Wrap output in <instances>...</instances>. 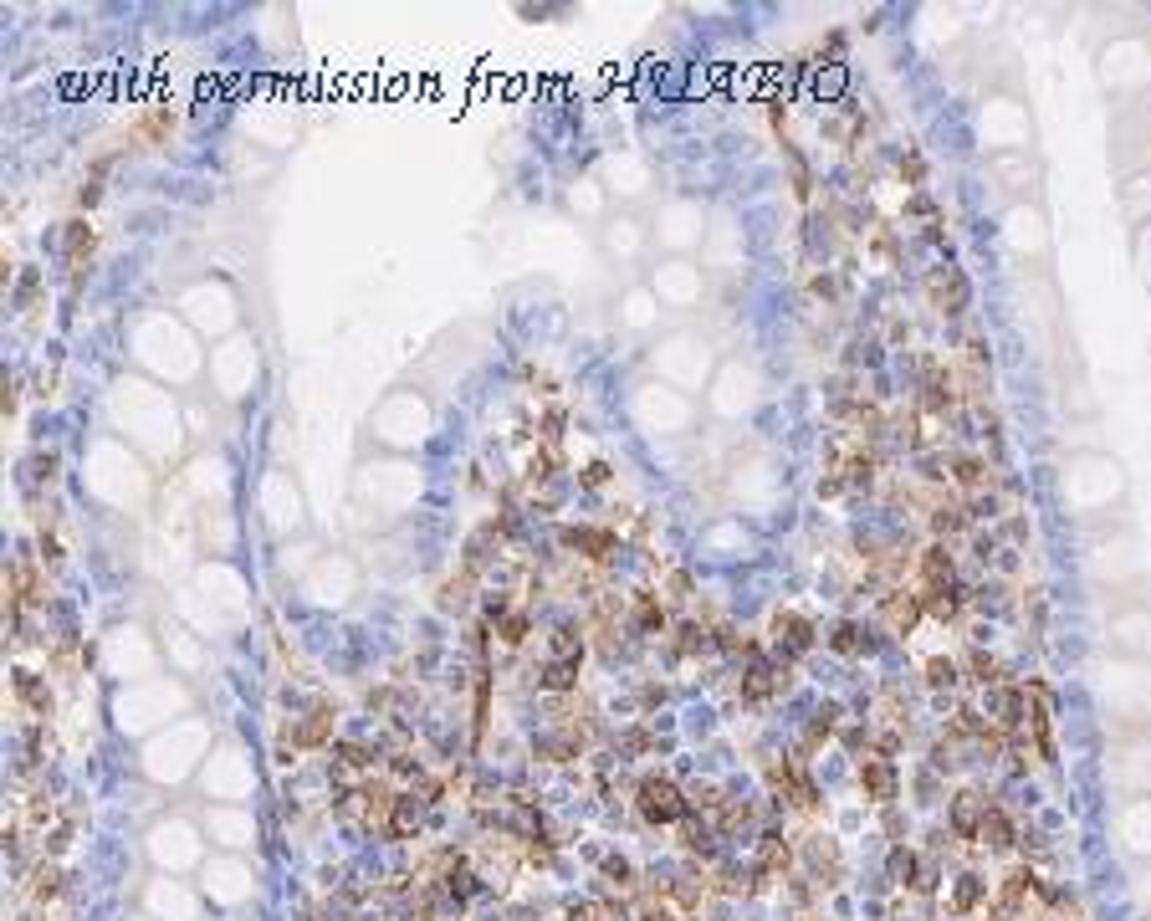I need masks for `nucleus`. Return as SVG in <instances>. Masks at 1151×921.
<instances>
[{"label":"nucleus","instance_id":"nucleus-7","mask_svg":"<svg viewBox=\"0 0 1151 921\" xmlns=\"http://www.w3.org/2000/svg\"><path fill=\"white\" fill-rule=\"evenodd\" d=\"M926 297H932V307L942 318H957L967 307V277L957 267H937L932 277H926Z\"/></svg>","mask_w":1151,"mask_h":921},{"label":"nucleus","instance_id":"nucleus-10","mask_svg":"<svg viewBox=\"0 0 1151 921\" xmlns=\"http://www.w3.org/2000/svg\"><path fill=\"white\" fill-rule=\"evenodd\" d=\"M1029 722V686H998L993 691V727L998 732H1018Z\"/></svg>","mask_w":1151,"mask_h":921},{"label":"nucleus","instance_id":"nucleus-12","mask_svg":"<svg viewBox=\"0 0 1151 921\" xmlns=\"http://www.w3.org/2000/svg\"><path fill=\"white\" fill-rule=\"evenodd\" d=\"M804 860H809V870H814L819 886H839V875H845V865H839V845L824 840V835L804 840Z\"/></svg>","mask_w":1151,"mask_h":921},{"label":"nucleus","instance_id":"nucleus-40","mask_svg":"<svg viewBox=\"0 0 1151 921\" xmlns=\"http://www.w3.org/2000/svg\"><path fill=\"white\" fill-rule=\"evenodd\" d=\"M952 681H957V666L947 655H932V661H926V686H952Z\"/></svg>","mask_w":1151,"mask_h":921},{"label":"nucleus","instance_id":"nucleus-24","mask_svg":"<svg viewBox=\"0 0 1151 921\" xmlns=\"http://www.w3.org/2000/svg\"><path fill=\"white\" fill-rule=\"evenodd\" d=\"M573 686H579V661H558L553 655L538 671V691H573Z\"/></svg>","mask_w":1151,"mask_h":921},{"label":"nucleus","instance_id":"nucleus-47","mask_svg":"<svg viewBox=\"0 0 1151 921\" xmlns=\"http://www.w3.org/2000/svg\"><path fill=\"white\" fill-rule=\"evenodd\" d=\"M563 921H599V911H594V906H568Z\"/></svg>","mask_w":1151,"mask_h":921},{"label":"nucleus","instance_id":"nucleus-6","mask_svg":"<svg viewBox=\"0 0 1151 921\" xmlns=\"http://www.w3.org/2000/svg\"><path fill=\"white\" fill-rule=\"evenodd\" d=\"M558 543H563L573 558H584V563H604V558L619 548L614 528H594V522H579V528H558Z\"/></svg>","mask_w":1151,"mask_h":921},{"label":"nucleus","instance_id":"nucleus-25","mask_svg":"<svg viewBox=\"0 0 1151 921\" xmlns=\"http://www.w3.org/2000/svg\"><path fill=\"white\" fill-rule=\"evenodd\" d=\"M752 824H758V809L742 804V799H727L717 809V829H722V835H742V829H752Z\"/></svg>","mask_w":1151,"mask_h":921},{"label":"nucleus","instance_id":"nucleus-9","mask_svg":"<svg viewBox=\"0 0 1151 921\" xmlns=\"http://www.w3.org/2000/svg\"><path fill=\"white\" fill-rule=\"evenodd\" d=\"M579 753H584L579 722H563V727H553V732H543V737L533 742V758H543V763H573Z\"/></svg>","mask_w":1151,"mask_h":921},{"label":"nucleus","instance_id":"nucleus-43","mask_svg":"<svg viewBox=\"0 0 1151 921\" xmlns=\"http://www.w3.org/2000/svg\"><path fill=\"white\" fill-rule=\"evenodd\" d=\"M527 476H533V481H548V476H553V451H538L533 461H527Z\"/></svg>","mask_w":1151,"mask_h":921},{"label":"nucleus","instance_id":"nucleus-11","mask_svg":"<svg viewBox=\"0 0 1151 921\" xmlns=\"http://www.w3.org/2000/svg\"><path fill=\"white\" fill-rule=\"evenodd\" d=\"M880 620L891 625V635H911L916 620H921V599L906 594V589H891V594L880 599Z\"/></svg>","mask_w":1151,"mask_h":921},{"label":"nucleus","instance_id":"nucleus-15","mask_svg":"<svg viewBox=\"0 0 1151 921\" xmlns=\"http://www.w3.org/2000/svg\"><path fill=\"white\" fill-rule=\"evenodd\" d=\"M947 466H952V481H957V487H967V492H983V487H993V471H988V461H983V456H967V451H957Z\"/></svg>","mask_w":1151,"mask_h":921},{"label":"nucleus","instance_id":"nucleus-46","mask_svg":"<svg viewBox=\"0 0 1151 921\" xmlns=\"http://www.w3.org/2000/svg\"><path fill=\"white\" fill-rule=\"evenodd\" d=\"M671 599H676V604L691 599V579H686V574H671Z\"/></svg>","mask_w":1151,"mask_h":921},{"label":"nucleus","instance_id":"nucleus-2","mask_svg":"<svg viewBox=\"0 0 1151 921\" xmlns=\"http://www.w3.org/2000/svg\"><path fill=\"white\" fill-rule=\"evenodd\" d=\"M916 374H921V384H916V410L947 420V415L957 410V379L947 374V364H937L932 354H921V359H916Z\"/></svg>","mask_w":1151,"mask_h":921},{"label":"nucleus","instance_id":"nucleus-32","mask_svg":"<svg viewBox=\"0 0 1151 921\" xmlns=\"http://www.w3.org/2000/svg\"><path fill=\"white\" fill-rule=\"evenodd\" d=\"M497 635H502V645H522L527 635H533V620H527V614L522 609H512V614H502V620H497Z\"/></svg>","mask_w":1151,"mask_h":921},{"label":"nucleus","instance_id":"nucleus-19","mask_svg":"<svg viewBox=\"0 0 1151 921\" xmlns=\"http://www.w3.org/2000/svg\"><path fill=\"white\" fill-rule=\"evenodd\" d=\"M921 599V614H932V620L937 625H947V620H957V614H962V589L952 584V589H937V594H916Z\"/></svg>","mask_w":1151,"mask_h":921},{"label":"nucleus","instance_id":"nucleus-1","mask_svg":"<svg viewBox=\"0 0 1151 921\" xmlns=\"http://www.w3.org/2000/svg\"><path fill=\"white\" fill-rule=\"evenodd\" d=\"M635 809H640L645 824H681V819L691 814V799H686L681 783L650 773V778H640V788H635Z\"/></svg>","mask_w":1151,"mask_h":921},{"label":"nucleus","instance_id":"nucleus-34","mask_svg":"<svg viewBox=\"0 0 1151 921\" xmlns=\"http://www.w3.org/2000/svg\"><path fill=\"white\" fill-rule=\"evenodd\" d=\"M579 650H584L579 625H558L553 630V655H558V661H579Z\"/></svg>","mask_w":1151,"mask_h":921},{"label":"nucleus","instance_id":"nucleus-22","mask_svg":"<svg viewBox=\"0 0 1151 921\" xmlns=\"http://www.w3.org/2000/svg\"><path fill=\"white\" fill-rule=\"evenodd\" d=\"M829 650H834V655H865V650H870V635H865V625H855V620H839V625H834V635H829Z\"/></svg>","mask_w":1151,"mask_h":921},{"label":"nucleus","instance_id":"nucleus-42","mask_svg":"<svg viewBox=\"0 0 1151 921\" xmlns=\"http://www.w3.org/2000/svg\"><path fill=\"white\" fill-rule=\"evenodd\" d=\"M901 180H906V185H916V190H921V180H926V159H921L916 149L901 159Z\"/></svg>","mask_w":1151,"mask_h":921},{"label":"nucleus","instance_id":"nucleus-27","mask_svg":"<svg viewBox=\"0 0 1151 921\" xmlns=\"http://www.w3.org/2000/svg\"><path fill=\"white\" fill-rule=\"evenodd\" d=\"M16 696L26 701V707H31L36 717H52V691L41 686V681H36L31 671H21V676H16Z\"/></svg>","mask_w":1151,"mask_h":921},{"label":"nucleus","instance_id":"nucleus-36","mask_svg":"<svg viewBox=\"0 0 1151 921\" xmlns=\"http://www.w3.org/2000/svg\"><path fill=\"white\" fill-rule=\"evenodd\" d=\"M604 881L619 886V891H630V886H635V865H630L625 855H609V860H604Z\"/></svg>","mask_w":1151,"mask_h":921},{"label":"nucleus","instance_id":"nucleus-41","mask_svg":"<svg viewBox=\"0 0 1151 921\" xmlns=\"http://www.w3.org/2000/svg\"><path fill=\"white\" fill-rule=\"evenodd\" d=\"M31 891H36V901H52V896L62 891V875H57L52 865H47V870H36V886H31Z\"/></svg>","mask_w":1151,"mask_h":921},{"label":"nucleus","instance_id":"nucleus-18","mask_svg":"<svg viewBox=\"0 0 1151 921\" xmlns=\"http://www.w3.org/2000/svg\"><path fill=\"white\" fill-rule=\"evenodd\" d=\"M967 502H957V497H937L932 502V528H937V538H952V533H962L967 528Z\"/></svg>","mask_w":1151,"mask_h":921},{"label":"nucleus","instance_id":"nucleus-28","mask_svg":"<svg viewBox=\"0 0 1151 921\" xmlns=\"http://www.w3.org/2000/svg\"><path fill=\"white\" fill-rule=\"evenodd\" d=\"M681 850L686 855H717V840H712V829H706L701 819H681Z\"/></svg>","mask_w":1151,"mask_h":921},{"label":"nucleus","instance_id":"nucleus-16","mask_svg":"<svg viewBox=\"0 0 1151 921\" xmlns=\"http://www.w3.org/2000/svg\"><path fill=\"white\" fill-rule=\"evenodd\" d=\"M328 732H333V712H328V707H313V712H307V717L292 727V748H323Z\"/></svg>","mask_w":1151,"mask_h":921},{"label":"nucleus","instance_id":"nucleus-3","mask_svg":"<svg viewBox=\"0 0 1151 921\" xmlns=\"http://www.w3.org/2000/svg\"><path fill=\"white\" fill-rule=\"evenodd\" d=\"M768 635H773V650H778V661H799V655L814 650V620L799 609H773V620H768Z\"/></svg>","mask_w":1151,"mask_h":921},{"label":"nucleus","instance_id":"nucleus-31","mask_svg":"<svg viewBox=\"0 0 1151 921\" xmlns=\"http://www.w3.org/2000/svg\"><path fill=\"white\" fill-rule=\"evenodd\" d=\"M834 722H839V707H834V701H824V707L814 712V722L804 727V753H809V748H819V742L834 732Z\"/></svg>","mask_w":1151,"mask_h":921},{"label":"nucleus","instance_id":"nucleus-8","mask_svg":"<svg viewBox=\"0 0 1151 921\" xmlns=\"http://www.w3.org/2000/svg\"><path fill=\"white\" fill-rule=\"evenodd\" d=\"M896 788H901V778H896V763L891 758H865L860 763V794L870 799V804H896Z\"/></svg>","mask_w":1151,"mask_h":921},{"label":"nucleus","instance_id":"nucleus-13","mask_svg":"<svg viewBox=\"0 0 1151 921\" xmlns=\"http://www.w3.org/2000/svg\"><path fill=\"white\" fill-rule=\"evenodd\" d=\"M983 814H988V799L983 794H957L952 799V835L957 840H978V824H983Z\"/></svg>","mask_w":1151,"mask_h":921},{"label":"nucleus","instance_id":"nucleus-17","mask_svg":"<svg viewBox=\"0 0 1151 921\" xmlns=\"http://www.w3.org/2000/svg\"><path fill=\"white\" fill-rule=\"evenodd\" d=\"M635 625L645 630V635H666V604H660V594L655 589H640L635 594Z\"/></svg>","mask_w":1151,"mask_h":921},{"label":"nucleus","instance_id":"nucleus-20","mask_svg":"<svg viewBox=\"0 0 1151 921\" xmlns=\"http://www.w3.org/2000/svg\"><path fill=\"white\" fill-rule=\"evenodd\" d=\"M666 901H676L681 911H701L706 881H701V875H676V881H666Z\"/></svg>","mask_w":1151,"mask_h":921},{"label":"nucleus","instance_id":"nucleus-44","mask_svg":"<svg viewBox=\"0 0 1151 921\" xmlns=\"http://www.w3.org/2000/svg\"><path fill=\"white\" fill-rule=\"evenodd\" d=\"M579 481H584V487H604V481H609V466H604V461H589Z\"/></svg>","mask_w":1151,"mask_h":921},{"label":"nucleus","instance_id":"nucleus-23","mask_svg":"<svg viewBox=\"0 0 1151 921\" xmlns=\"http://www.w3.org/2000/svg\"><path fill=\"white\" fill-rule=\"evenodd\" d=\"M701 650H712V630L696 625V620H686V625L676 630V640H671V655H676V661H686V655H701Z\"/></svg>","mask_w":1151,"mask_h":921},{"label":"nucleus","instance_id":"nucleus-30","mask_svg":"<svg viewBox=\"0 0 1151 921\" xmlns=\"http://www.w3.org/2000/svg\"><path fill=\"white\" fill-rule=\"evenodd\" d=\"M169 128H174V113H169V108H149V113L139 118L134 134H139V139H149V144H164V139H169Z\"/></svg>","mask_w":1151,"mask_h":921},{"label":"nucleus","instance_id":"nucleus-21","mask_svg":"<svg viewBox=\"0 0 1151 921\" xmlns=\"http://www.w3.org/2000/svg\"><path fill=\"white\" fill-rule=\"evenodd\" d=\"M415 824H420V799H415V794H400V799H394L389 824H384V835H389V840H405Z\"/></svg>","mask_w":1151,"mask_h":921},{"label":"nucleus","instance_id":"nucleus-37","mask_svg":"<svg viewBox=\"0 0 1151 921\" xmlns=\"http://www.w3.org/2000/svg\"><path fill=\"white\" fill-rule=\"evenodd\" d=\"M967 671H972V681H978V686H998V661H993V655H983V650L967 655Z\"/></svg>","mask_w":1151,"mask_h":921},{"label":"nucleus","instance_id":"nucleus-29","mask_svg":"<svg viewBox=\"0 0 1151 921\" xmlns=\"http://www.w3.org/2000/svg\"><path fill=\"white\" fill-rule=\"evenodd\" d=\"M87 256H93V226L77 215V221H67V261H72V267H82Z\"/></svg>","mask_w":1151,"mask_h":921},{"label":"nucleus","instance_id":"nucleus-4","mask_svg":"<svg viewBox=\"0 0 1151 921\" xmlns=\"http://www.w3.org/2000/svg\"><path fill=\"white\" fill-rule=\"evenodd\" d=\"M957 584V558L947 543H932L916 553V594H937V589H952Z\"/></svg>","mask_w":1151,"mask_h":921},{"label":"nucleus","instance_id":"nucleus-35","mask_svg":"<svg viewBox=\"0 0 1151 921\" xmlns=\"http://www.w3.org/2000/svg\"><path fill=\"white\" fill-rule=\"evenodd\" d=\"M988 727H993V722H983L972 707H957V717H952V737H978V742H983Z\"/></svg>","mask_w":1151,"mask_h":921},{"label":"nucleus","instance_id":"nucleus-45","mask_svg":"<svg viewBox=\"0 0 1151 921\" xmlns=\"http://www.w3.org/2000/svg\"><path fill=\"white\" fill-rule=\"evenodd\" d=\"M625 748H630V753H645V748H650V732H640V727L625 732Z\"/></svg>","mask_w":1151,"mask_h":921},{"label":"nucleus","instance_id":"nucleus-5","mask_svg":"<svg viewBox=\"0 0 1151 921\" xmlns=\"http://www.w3.org/2000/svg\"><path fill=\"white\" fill-rule=\"evenodd\" d=\"M788 661H763V655H752L742 666V701H768L778 691H788Z\"/></svg>","mask_w":1151,"mask_h":921},{"label":"nucleus","instance_id":"nucleus-26","mask_svg":"<svg viewBox=\"0 0 1151 921\" xmlns=\"http://www.w3.org/2000/svg\"><path fill=\"white\" fill-rule=\"evenodd\" d=\"M885 870H891V881H896V886H906V891H911V886H916V875H921V855H916V850H906V845H896V850H891V860H885Z\"/></svg>","mask_w":1151,"mask_h":921},{"label":"nucleus","instance_id":"nucleus-39","mask_svg":"<svg viewBox=\"0 0 1151 921\" xmlns=\"http://www.w3.org/2000/svg\"><path fill=\"white\" fill-rule=\"evenodd\" d=\"M338 768L343 773H364V768H374V758L359 748V742H343V748H338Z\"/></svg>","mask_w":1151,"mask_h":921},{"label":"nucleus","instance_id":"nucleus-33","mask_svg":"<svg viewBox=\"0 0 1151 921\" xmlns=\"http://www.w3.org/2000/svg\"><path fill=\"white\" fill-rule=\"evenodd\" d=\"M978 906H983V881H978V875H957L952 911H978Z\"/></svg>","mask_w":1151,"mask_h":921},{"label":"nucleus","instance_id":"nucleus-38","mask_svg":"<svg viewBox=\"0 0 1151 921\" xmlns=\"http://www.w3.org/2000/svg\"><path fill=\"white\" fill-rule=\"evenodd\" d=\"M471 579H476V574H466V568H461L456 579H446V589H440V609H461V604H466V589H471Z\"/></svg>","mask_w":1151,"mask_h":921},{"label":"nucleus","instance_id":"nucleus-14","mask_svg":"<svg viewBox=\"0 0 1151 921\" xmlns=\"http://www.w3.org/2000/svg\"><path fill=\"white\" fill-rule=\"evenodd\" d=\"M978 845H988V850L1018 845V829H1013V819H1008L998 804H988V814H983V824H978Z\"/></svg>","mask_w":1151,"mask_h":921}]
</instances>
